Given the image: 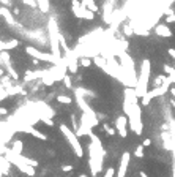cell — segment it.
Returning <instances> with one entry per match:
<instances>
[{"label": "cell", "instance_id": "1", "mask_svg": "<svg viewBox=\"0 0 175 177\" xmlns=\"http://www.w3.org/2000/svg\"><path fill=\"white\" fill-rule=\"evenodd\" d=\"M156 33H158V35H159V36H172V30L171 29H169V27L167 25H158L156 27Z\"/></svg>", "mask_w": 175, "mask_h": 177}, {"label": "cell", "instance_id": "2", "mask_svg": "<svg viewBox=\"0 0 175 177\" xmlns=\"http://www.w3.org/2000/svg\"><path fill=\"white\" fill-rule=\"evenodd\" d=\"M117 128H118L120 133H122V136H126V119L120 117L117 120Z\"/></svg>", "mask_w": 175, "mask_h": 177}, {"label": "cell", "instance_id": "3", "mask_svg": "<svg viewBox=\"0 0 175 177\" xmlns=\"http://www.w3.org/2000/svg\"><path fill=\"white\" fill-rule=\"evenodd\" d=\"M136 155H137V157H142V155H144V147H137V149H136Z\"/></svg>", "mask_w": 175, "mask_h": 177}, {"label": "cell", "instance_id": "4", "mask_svg": "<svg viewBox=\"0 0 175 177\" xmlns=\"http://www.w3.org/2000/svg\"><path fill=\"white\" fill-rule=\"evenodd\" d=\"M150 144H151V141H150V139H144V141H142V146H144V147H148Z\"/></svg>", "mask_w": 175, "mask_h": 177}, {"label": "cell", "instance_id": "5", "mask_svg": "<svg viewBox=\"0 0 175 177\" xmlns=\"http://www.w3.org/2000/svg\"><path fill=\"white\" fill-rule=\"evenodd\" d=\"M112 176H114V169L111 168V169H109V171H107V174H106V177H112Z\"/></svg>", "mask_w": 175, "mask_h": 177}, {"label": "cell", "instance_id": "6", "mask_svg": "<svg viewBox=\"0 0 175 177\" xmlns=\"http://www.w3.org/2000/svg\"><path fill=\"white\" fill-rule=\"evenodd\" d=\"M169 55H172V57L175 59V49H169Z\"/></svg>", "mask_w": 175, "mask_h": 177}, {"label": "cell", "instance_id": "7", "mask_svg": "<svg viewBox=\"0 0 175 177\" xmlns=\"http://www.w3.org/2000/svg\"><path fill=\"white\" fill-rule=\"evenodd\" d=\"M167 21H175V14H171V16L167 18Z\"/></svg>", "mask_w": 175, "mask_h": 177}, {"label": "cell", "instance_id": "8", "mask_svg": "<svg viewBox=\"0 0 175 177\" xmlns=\"http://www.w3.org/2000/svg\"><path fill=\"white\" fill-rule=\"evenodd\" d=\"M171 92H172V95H174V100H175V87L171 89Z\"/></svg>", "mask_w": 175, "mask_h": 177}, {"label": "cell", "instance_id": "9", "mask_svg": "<svg viewBox=\"0 0 175 177\" xmlns=\"http://www.w3.org/2000/svg\"><path fill=\"white\" fill-rule=\"evenodd\" d=\"M171 104H172V106L175 108V100H171Z\"/></svg>", "mask_w": 175, "mask_h": 177}]
</instances>
